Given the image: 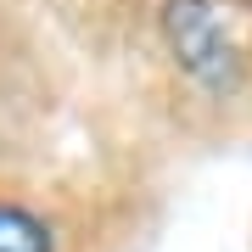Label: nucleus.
Returning <instances> with one entry per match:
<instances>
[{"instance_id": "obj_1", "label": "nucleus", "mask_w": 252, "mask_h": 252, "mask_svg": "<svg viewBox=\"0 0 252 252\" xmlns=\"http://www.w3.org/2000/svg\"><path fill=\"white\" fill-rule=\"evenodd\" d=\"M162 28H168L174 62L185 73H196L202 84H230L235 79V45L224 34V17L207 0H168Z\"/></svg>"}, {"instance_id": "obj_2", "label": "nucleus", "mask_w": 252, "mask_h": 252, "mask_svg": "<svg viewBox=\"0 0 252 252\" xmlns=\"http://www.w3.org/2000/svg\"><path fill=\"white\" fill-rule=\"evenodd\" d=\"M0 252H73V235L51 207L0 190Z\"/></svg>"}]
</instances>
